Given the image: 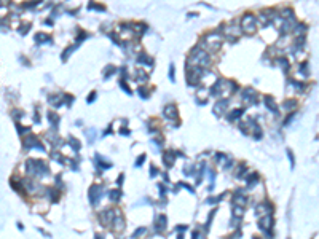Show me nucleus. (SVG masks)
<instances>
[{"instance_id":"obj_1","label":"nucleus","mask_w":319,"mask_h":239,"mask_svg":"<svg viewBox=\"0 0 319 239\" xmlns=\"http://www.w3.org/2000/svg\"><path fill=\"white\" fill-rule=\"evenodd\" d=\"M208 62H209L208 53L201 51V49H195V51H192V54H190V58H188V67H198V65L206 67Z\"/></svg>"},{"instance_id":"obj_2","label":"nucleus","mask_w":319,"mask_h":239,"mask_svg":"<svg viewBox=\"0 0 319 239\" xmlns=\"http://www.w3.org/2000/svg\"><path fill=\"white\" fill-rule=\"evenodd\" d=\"M222 35H219L217 32H212V34H209L208 37L203 40V43L201 45L203 46H206L208 49H211V51H217V49L220 48V45H222Z\"/></svg>"},{"instance_id":"obj_3","label":"nucleus","mask_w":319,"mask_h":239,"mask_svg":"<svg viewBox=\"0 0 319 239\" xmlns=\"http://www.w3.org/2000/svg\"><path fill=\"white\" fill-rule=\"evenodd\" d=\"M241 30L246 32V34H249V35L255 34V30H257L255 16H252V14H246V16H243V19H241Z\"/></svg>"},{"instance_id":"obj_4","label":"nucleus","mask_w":319,"mask_h":239,"mask_svg":"<svg viewBox=\"0 0 319 239\" xmlns=\"http://www.w3.org/2000/svg\"><path fill=\"white\" fill-rule=\"evenodd\" d=\"M115 214H116V212H115V210H112V209L100 212V214H99L100 223H102V225H112V223H113V219H115V217H113Z\"/></svg>"},{"instance_id":"obj_5","label":"nucleus","mask_w":319,"mask_h":239,"mask_svg":"<svg viewBox=\"0 0 319 239\" xmlns=\"http://www.w3.org/2000/svg\"><path fill=\"white\" fill-rule=\"evenodd\" d=\"M102 188H100L99 185L96 187H91V190H89V201H91V204H97L99 203V199H100V196H102Z\"/></svg>"},{"instance_id":"obj_6","label":"nucleus","mask_w":319,"mask_h":239,"mask_svg":"<svg viewBox=\"0 0 319 239\" xmlns=\"http://www.w3.org/2000/svg\"><path fill=\"white\" fill-rule=\"evenodd\" d=\"M260 226L263 228V230H266V231L271 230V226H273V217H271V214L262 217V219H260Z\"/></svg>"},{"instance_id":"obj_7","label":"nucleus","mask_w":319,"mask_h":239,"mask_svg":"<svg viewBox=\"0 0 319 239\" xmlns=\"http://www.w3.org/2000/svg\"><path fill=\"white\" fill-rule=\"evenodd\" d=\"M227 107H228V102H227V101H219V102L214 105V113H215L217 116H222L223 112L227 110Z\"/></svg>"},{"instance_id":"obj_8","label":"nucleus","mask_w":319,"mask_h":239,"mask_svg":"<svg viewBox=\"0 0 319 239\" xmlns=\"http://www.w3.org/2000/svg\"><path fill=\"white\" fill-rule=\"evenodd\" d=\"M271 212H273V206L271 204H260L259 207H257V214H262V217L270 215Z\"/></svg>"},{"instance_id":"obj_9","label":"nucleus","mask_w":319,"mask_h":239,"mask_svg":"<svg viewBox=\"0 0 319 239\" xmlns=\"http://www.w3.org/2000/svg\"><path fill=\"white\" fill-rule=\"evenodd\" d=\"M112 225H113V230H115V231H121L123 228H125V222H123V217L116 214L115 219H113V223H112Z\"/></svg>"},{"instance_id":"obj_10","label":"nucleus","mask_w":319,"mask_h":239,"mask_svg":"<svg viewBox=\"0 0 319 239\" xmlns=\"http://www.w3.org/2000/svg\"><path fill=\"white\" fill-rule=\"evenodd\" d=\"M164 116L166 118H177V110H176V107L174 105H166V108H164Z\"/></svg>"},{"instance_id":"obj_11","label":"nucleus","mask_w":319,"mask_h":239,"mask_svg":"<svg viewBox=\"0 0 319 239\" xmlns=\"http://www.w3.org/2000/svg\"><path fill=\"white\" fill-rule=\"evenodd\" d=\"M243 97H244V101L246 102H255V99H257V94L254 90H246L244 94H243Z\"/></svg>"},{"instance_id":"obj_12","label":"nucleus","mask_w":319,"mask_h":239,"mask_svg":"<svg viewBox=\"0 0 319 239\" xmlns=\"http://www.w3.org/2000/svg\"><path fill=\"white\" fill-rule=\"evenodd\" d=\"M163 163H164V166H172V163H174V155H172V152H166L164 155H163Z\"/></svg>"},{"instance_id":"obj_13","label":"nucleus","mask_w":319,"mask_h":239,"mask_svg":"<svg viewBox=\"0 0 319 239\" xmlns=\"http://www.w3.org/2000/svg\"><path fill=\"white\" fill-rule=\"evenodd\" d=\"M156 228H160V230H164L166 228V217L164 215L158 217V220H156Z\"/></svg>"},{"instance_id":"obj_14","label":"nucleus","mask_w":319,"mask_h":239,"mask_svg":"<svg viewBox=\"0 0 319 239\" xmlns=\"http://www.w3.org/2000/svg\"><path fill=\"white\" fill-rule=\"evenodd\" d=\"M109 198L112 199V201H118V199L121 198V193H120L118 190H113V191L109 193Z\"/></svg>"},{"instance_id":"obj_15","label":"nucleus","mask_w":319,"mask_h":239,"mask_svg":"<svg viewBox=\"0 0 319 239\" xmlns=\"http://www.w3.org/2000/svg\"><path fill=\"white\" fill-rule=\"evenodd\" d=\"M295 107H297V102H295V101H287L286 104H284V108H286V110H292Z\"/></svg>"},{"instance_id":"obj_16","label":"nucleus","mask_w":319,"mask_h":239,"mask_svg":"<svg viewBox=\"0 0 319 239\" xmlns=\"http://www.w3.org/2000/svg\"><path fill=\"white\" fill-rule=\"evenodd\" d=\"M243 212H244V209L241 207V206H236V207H234V215H236L238 219H239V217H243Z\"/></svg>"},{"instance_id":"obj_17","label":"nucleus","mask_w":319,"mask_h":239,"mask_svg":"<svg viewBox=\"0 0 319 239\" xmlns=\"http://www.w3.org/2000/svg\"><path fill=\"white\" fill-rule=\"evenodd\" d=\"M265 101L268 102V104H266L268 107H270V108H273V110H276V104H273V99H271L270 96H266V97H265Z\"/></svg>"},{"instance_id":"obj_18","label":"nucleus","mask_w":319,"mask_h":239,"mask_svg":"<svg viewBox=\"0 0 319 239\" xmlns=\"http://www.w3.org/2000/svg\"><path fill=\"white\" fill-rule=\"evenodd\" d=\"M241 113H243V108H239V110H236V112H233V113H231L230 118H231V120H234V118H238V115H241Z\"/></svg>"},{"instance_id":"obj_19","label":"nucleus","mask_w":319,"mask_h":239,"mask_svg":"<svg viewBox=\"0 0 319 239\" xmlns=\"http://www.w3.org/2000/svg\"><path fill=\"white\" fill-rule=\"evenodd\" d=\"M48 193L51 194V193H56L54 190H48ZM58 198H59V194H53V198H51V201H58Z\"/></svg>"},{"instance_id":"obj_20","label":"nucleus","mask_w":319,"mask_h":239,"mask_svg":"<svg viewBox=\"0 0 319 239\" xmlns=\"http://www.w3.org/2000/svg\"><path fill=\"white\" fill-rule=\"evenodd\" d=\"M193 239H206V237H204V236L198 231V233H195V234H193Z\"/></svg>"},{"instance_id":"obj_21","label":"nucleus","mask_w":319,"mask_h":239,"mask_svg":"<svg viewBox=\"0 0 319 239\" xmlns=\"http://www.w3.org/2000/svg\"><path fill=\"white\" fill-rule=\"evenodd\" d=\"M144 233H145V230H144V228H139V230H137V233H136V234H134V237H137V236H142Z\"/></svg>"},{"instance_id":"obj_22","label":"nucleus","mask_w":319,"mask_h":239,"mask_svg":"<svg viewBox=\"0 0 319 239\" xmlns=\"http://www.w3.org/2000/svg\"><path fill=\"white\" fill-rule=\"evenodd\" d=\"M94 97H96V93H91V94H89V97H88V102H91Z\"/></svg>"},{"instance_id":"obj_23","label":"nucleus","mask_w":319,"mask_h":239,"mask_svg":"<svg viewBox=\"0 0 319 239\" xmlns=\"http://www.w3.org/2000/svg\"><path fill=\"white\" fill-rule=\"evenodd\" d=\"M144 158H145V156H141V158L137 159V163H136V164H137V166H141V164H142V161H144Z\"/></svg>"},{"instance_id":"obj_24","label":"nucleus","mask_w":319,"mask_h":239,"mask_svg":"<svg viewBox=\"0 0 319 239\" xmlns=\"http://www.w3.org/2000/svg\"><path fill=\"white\" fill-rule=\"evenodd\" d=\"M96 239H104V237L100 236V234H96Z\"/></svg>"}]
</instances>
